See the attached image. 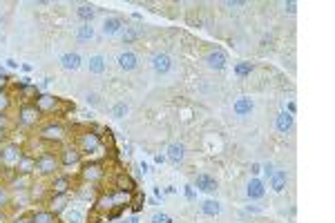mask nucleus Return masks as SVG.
Here are the masks:
<instances>
[{
	"label": "nucleus",
	"instance_id": "f257e3e1",
	"mask_svg": "<svg viewBox=\"0 0 335 223\" xmlns=\"http://www.w3.org/2000/svg\"><path fill=\"white\" fill-rule=\"evenodd\" d=\"M103 174H105V165H103V161H89V163L83 165V169H80V178H83L85 183H96L103 178Z\"/></svg>",
	"mask_w": 335,
	"mask_h": 223
},
{
	"label": "nucleus",
	"instance_id": "f03ea898",
	"mask_svg": "<svg viewBox=\"0 0 335 223\" xmlns=\"http://www.w3.org/2000/svg\"><path fill=\"white\" fill-rule=\"evenodd\" d=\"M58 167H61V163H58V159H56L54 154H47V152H43V154L36 159V169H38L43 176H49V174H54Z\"/></svg>",
	"mask_w": 335,
	"mask_h": 223
},
{
	"label": "nucleus",
	"instance_id": "7ed1b4c3",
	"mask_svg": "<svg viewBox=\"0 0 335 223\" xmlns=\"http://www.w3.org/2000/svg\"><path fill=\"white\" fill-rule=\"evenodd\" d=\"M65 127H63L61 123H49L45 125L43 129H40V138L47 143H61L63 138H65Z\"/></svg>",
	"mask_w": 335,
	"mask_h": 223
},
{
	"label": "nucleus",
	"instance_id": "20e7f679",
	"mask_svg": "<svg viewBox=\"0 0 335 223\" xmlns=\"http://www.w3.org/2000/svg\"><path fill=\"white\" fill-rule=\"evenodd\" d=\"M78 150H80V152H87V154L101 152V134H96V132H85L83 136H80Z\"/></svg>",
	"mask_w": 335,
	"mask_h": 223
},
{
	"label": "nucleus",
	"instance_id": "39448f33",
	"mask_svg": "<svg viewBox=\"0 0 335 223\" xmlns=\"http://www.w3.org/2000/svg\"><path fill=\"white\" fill-rule=\"evenodd\" d=\"M80 156H83V152L78 150L76 145H67L61 150V156H58V163L63 165V167H71V165H78L80 163Z\"/></svg>",
	"mask_w": 335,
	"mask_h": 223
},
{
	"label": "nucleus",
	"instance_id": "423d86ee",
	"mask_svg": "<svg viewBox=\"0 0 335 223\" xmlns=\"http://www.w3.org/2000/svg\"><path fill=\"white\" fill-rule=\"evenodd\" d=\"M58 103L61 101H58L54 94H38L36 101H34V105H36V110H38L40 114H52V112L58 107Z\"/></svg>",
	"mask_w": 335,
	"mask_h": 223
},
{
	"label": "nucleus",
	"instance_id": "0eeeda50",
	"mask_svg": "<svg viewBox=\"0 0 335 223\" xmlns=\"http://www.w3.org/2000/svg\"><path fill=\"white\" fill-rule=\"evenodd\" d=\"M40 118V112L36 110L34 103H25V105L20 107V114H18V120H20V125H25V127H31V125H36V120Z\"/></svg>",
	"mask_w": 335,
	"mask_h": 223
},
{
	"label": "nucleus",
	"instance_id": "6e6552de",
	"mask_svg": "<svg viewBox=\"0 0 335 223\" xmlns=\"http://www.w3.org/2000/svg\"><path fill=\"white\" fill-rule=\"evenodd\" d=\"M152 69H154L156 74H168V71L172 69V58L163 52H156L154 56H152Z\"/></svg>",
	"mask_w": 335,
	"mask_h": 223
},
{
	"label": "nucleus",
	"instance_id": "1a4fd4ad",
	"mask_svg": "<svg viewBox=\"0 0 335 223\" xmlns=\"http://www.w3.org/2000/svg\"><path fill=\"white\" fill-rule=\"evenodd\" d=\"M22 152L18 145H13V143H9V145L2 147V152H0V161H2L4 165H16L18 161H20Z\"/></svg>",
	"mask_w": 335,
	"mask_h": 223
},
{
	"label": "nucleus",
	"instance_id": "9d476101",
	"mask_svg": "<svg viewBox=\"0 0 335 223\" xmlns=\"http://www.w3.org/2000/svg\"><path fill=\"white\" fill-rule=\"evenodd\" d=\"M195 187L201 192H205V194H212V192H217V178L210 176V174H197Z\"/></svg>",
	"mask_w": 335,
	"mask_h": 223
},
{
	"label": "nucleus",
	"instance_id": "9b49d317",
	"mask_svg": "<svg viewBox=\"0 0 335 223\" xmlns=\"http://www.w3.org/2000/svg\"><path fill=\"white\" fill-rule=\"evenodd\" d=\"M226 62H228V56L221 52V49H214V52H210L208 56H205V65L214 71H221L223 67H226Z\"/></svg>",
	"mask_w": 335,
	"mask_h": 223
},
{
	"label": "nucleus",
	"instance_id": "f8f14e48",
	"mask_svg": "<svg viewBox=\"0 0 335 223\" xmlns=\"http://www.w3.org/2000/svg\"><path fill=\"white\" fill-rule=\"evenodd\" d=\"M67 208H69V194H52V199H49V212H54L58 217Z\"/></svg>",
	"mask_w": 335,
	"mask_h": 223
},
{
	"label": "nucleus",
	"instance_id": "ddd939ff",
	"mask_svg": "<svg viewBox=\"0 0 335 223\" xmlns=\"http://www.w3.org/2000/svg\"><path fill=\"white\" fill-rule=\"evenodd\" d=\"M132 194H134V192H128V190H112V192H110L112 205H114V208L125 210L130 203H132Z\"/></svg>",
	"mask_w": 335,
	"mask_h": 223
},
{
	"label": "nucleus",
	"instance_id": "4468645a",
	"mask_svg": "<svg viewBox=\"0 0 335 223\" xmlns=\"http://www.w3.org/2000/svg\"><path fill=\"white\" fill-rule=\"evenodd\" d=\"M116 62H119V67L123 71H134L138 67V56L134 52H123V54H119Z\"/></svg>",
	"mask_w": 335,
	"mask_h": 223
},
{
	"label": "nucleus",
	"instance_id": "2eb2a0df",
	"mask_svg": "<svg viewBox=\"0 0 335 223\" xmlns=\"http://www.w3.org/2000/svg\"><path fill=\"white\" fill-rule=\"evenodd\" d=\"M16 174H25V176H29L31 172H36V156H29V154H22L20 161L16 163V169H13Z\"/></svg>",
	"mask_w": 335,
	"mask_h": 223
},
{
	"label": "nucleus",
	"instance_id": "dca6fc26",
	"mask_svg": "<svg viewBox=\"0 0 335 223\" xmlns=\"http://www.w3.org/2000/svg\"><path fill=\"white\" fill-rule=\"evenodd\" d=\"M246 194H248V199H253V201L262 199V196L266 194V185H264L262 178H250L248 187H246Z\"/></svg>",
	"mask_w": 335,
	"mask_h": 223
},
{
	"label": "nucleus",
	"instance_id": "f3484780",
	"mask_svg": "<svg viewBox=\"0 0 335 223\" xmlns=\"http://www.w3.org/2000/svg\"><path fill=\"white\" fill-rule=\"evenodd\" d=\"M141 36H143V25H123V29H121V38H123L125 45L138 40Z\"/></svg>",
	"mask_w": 335,
	"mask_h": 223
},
{
	"label": "nucleus",
	"instance_id": "a211bd4d",
	"mask_svg": "<svg viewBox=\"0 0 335 223\" xmlns=\"http://www.w3.org/2000/svg\"><path fill=\"white\" fill-rule=\"evenodd\" d=\"M123 25L125 22L121 20L119 16H107L105 20H103V34L105 36H116V34H121Z\"/></svg>",
	"mask_w": 335,
	"mask_h": 223
},
{
	"label": "nucleus",
	"instance_id": "6ab92c4d",
	"mask_svg": "<svg viewBox=\"0 0 335 223\" xmlns=\"http://www.w3.org/2000/svg\"><path fill=\"white\" fill-rule=\"evenodd\" d=\"M165 159H168L172 165H179L183 159H186V147H183L181 143H170V145H168V154H165Z\"/></svg>",
	"mask_w": 335,
	"mask_h": 223
},
{
	"label": "nucleus",
	"instance_id": "aec40b11",
	"mask_svg": "<svg viewBox=\"0 0 335 223\" xmlns=\"http://www.w3.org/2000/svg\"><path fill=\"white\" fill-rule=\"evenodd\" d=\"M49 190H52V194H69L71 178L69 176H56L52 181V185H49Z\"/></svg>",
	"mask_w": 335,
	"mask_h": 223
},
{
	"label": "nucleus",
	"instance_id": "412c9836",
	"mask_svg": "<svg viewBox=\"0 0 335 223\" xmlns=\"http://www.w3.org/2000/svg\"><path fill=\"white\" fill-rule=\"evenodd\" d=\"M275 127L279 134H288L290 129H293V114H288V112H279L275 118Z\"/></svg>",
	"mask_w": 335,
	"mask_h": 223
},
{
	"label": "nucleus",
	"instance_id": "4be33fe9",
	"mask_svg": "<svg viewBox=\"0 0 335 223\" xmlns=\"http://www.w3.org/2000/svg\"><path fill=\"white\" fill-rule=\"evenodd\" d=\"M286 181H288V172L286 169H275L270 176V187L275 192H281L286 187Z\"/></svg>",
	"mask_w": 335,
	"mask_h": 223
},
{
	"label": "nucleus",
	"instance_id": "5701e85b",
	"mask_svg": "<svg viewBox=\"0 0 335 223\" xmlns=\"http://www.w3.org/2000/svg\"><path fill=\"white\" fill-rule=\"evenodd\" d=\"M61 65L65 67V69H69V71H76L80 67V56L76 52H67V54H63L61 56Z\"/></svg>",
	"mask_w": 335,
	"mask_h": 223
},
{
	"label": "nucleus",
	"instance_id": "b1692460",
	"mask_svg": "<svg viewBox=\"0 0 335 223\" xmlns=\"http://www.w3.org/2000/svg\"><path fill=\"white\" fill-rule=\"evenodd\" d=\"M253 107H255L253 98H248V96H241L239 101L235 103V107H232V110H235V114H237V116H248L250 112H253Z\"/></svg>",
	"mask_w": 335,
	"mask_h": 223
},
{
	"label": "nucleus",
	"instance_id": "393cba45",
	"mask_svg": "<svg viewBox=\"0 0 335 223\" xmlns=\"http://www.w3.org/2000/svg\"><path fill=\"white\" fill-rule=\"evenodd\" d=\"M76 16L83 20V25H92L94 16H96V7H92V4H78V9H76Z\"/></svg>",
	"mask_w": 335,
	"mask_h": 223
},
{
	"label": "nucleus",
	"instance_id": "a878e982",
	"mask_svg": "<svg viewBox=\"0 0 335 223\" xmlns=\"http://www.w3.org/2000/svg\"><path fill=\"white\" fill-rule=\"evenodd\" d=\"M29 217H31V223H58L56 214L49 212V210H36V212H31Z\"/></svg>",
	"mask_w": 335,
	"mask_h": 223
},
{
	"label": "nucleus",
	"instance_id": "bb28decb",
	"mask_svg": "<svg viewBox=\"0 0 335 223\" xmlns=\"http://www.w3.org/2000/svg\"><path fill=\"white\" fill-rule=\"evenodd\" d=\"M116 190L136 192V183L132 181V176H130V174H123V172H121L119 176H116Z\"/></svg>",
	"mask_w": 335,
	"mask_h": 223
},
{
	"label": "nucleus",
	"instance_id": "cd10ccee",
	"mask_svg": "<svg viewBox=\"0 0 335 223\" xmlns=\"http://www.w3.org/2000/svg\"><path fill=\"white\" fill-rule=\"evenodd\" d=\"M61 217H63V223H83L85 214L80 212V210H76V208H67Z\"/></svg>",
	"mask_w": 335,
	"mask_h": 223
},
{
	"label": "nucleus",
	"instance_id": "c85d7f7f",
	"mask_svg": "<svg viewBox=\"0 0 335 223\" xmlns=\"http://www.w3.org/2000/svg\"><path fill=\"white\" fill-rule=\"evenodd\" d=\"M201 212H203L205 217H217V214L221 212V203H219V201L208 199V201H203V203H201Z\"/></svg>",
	"mask_w": 335,
	"mask_h": 223
},
{
	"label": "nucleus",
	"instance_id": "c756f323",
	"mask_svg": "<svg viewBox=\"0 0 335 223\" xmlns=\"http://www.w3.org/2000/svg\"><path fill=\"white\" fill-rule=\"evenodd\" d=\"M87 65H89V71H92V74H103V71H105V58L96 54V56L89 58Z\"/></svg>",
	"mask_w": 335,
	"mask_h": 223
},
{
	"label": "nucleus",
	"instance_id": "7c9ffc66",
	"mask_svg": "<svg viewBox=\"0 0 335 223\" xmlns=\"http://www.w3.org/2000/svg\"><path fill=\"white\" fill-rule=\"evenodd\" d=\"M255 67H253V62H237L235 65V76L237 78H246V76H250V71H253Z\"/></svg>",
	"mask_w": 335,
	"mask_h": 223
},
{
	"label": "nucleus",
	"instance_id": "2f4dec72",
	"mask_svg": "<svg viewBox=\"0 0 335 223\" xmlns=\"http://www.w3.org/2000/svg\"><path fill=\"white\" fill-rule=\"evenodd\" d=\"M76 38L78 40H92L94 38V27L92 25H80L78 29H76Z\"/></svg>",
	"mask_w": 335,
	"mask_h": 223
},
{
	"label": "nucleus",
	"instance_id": "473e14b6",
	"mask_svg": "<svg viewBox=\"0 0 335 223\" xmlns=\"http://www.w3.org/2000/svg\"><path fill=\"white\" fill-rule=\"evenodd\" d=\"M128 112H130V107H128V103H116L114 107H112V116H114V118H125V116H128Z\"/></svg>",
	"mask_w": 335,
	"mask_h": 223
},
{
	"label": "nucleus",
	"instance_id": "72a5a7b5",
	"mask_svg": "<svg viewBox=\"0 0 335 223\" xmlns=\"http://www.w3.org/2000/svg\"><path fill=\"white\" fill-rule=\"evenodd\" d=\"M11 205V192L7 187H0V208H7Z\"/></svg>",
	"mask_w": 335,
	"mask_h": 223
},
{
	"label": "nucleus",
	"instance_id": "f704fd0d",
	"mask_svg": "<svg viewBox=\"0 0 335 223\" xmlns=\"http://www.w3.org/2000/svg\"><path fill=\"white\" fill-rule=\"evenodd\" d=\"M9 105H11V96H9V94L2 89V92H0V114H4Z\"/></svg>",
	"mask_w": 335,
	"mask_h": 223
},
{
	"label": "nucleus",
	"instance_id": "c9c22d12",
	"mask_svg": "<svg viewBox=\"0 0 335 223\" xmlns=\"http://www.w3.org/2000/svg\"><path fill=\"white\" fill-rule=\"evenodd\" d=\"M150 223H172V219H170L165 212H154L150 217Z\"/></svg>",
	"mask_w": 335,
	"mask_h": 223
},
{
	"label": "nucleus",
	"instance_id": "e433bc0d",
	"mask_svg": "<svg viewBox=\"0 0 335 223\" xmlns=\"http://www.w3.org/2000/svg\"><path fill=\"white\" fill-rule=\"evenodd\" d=\"M262 172L266 174V178H270L272 172H275V167H272V163H264V165H262Z\"/></svg>",
	"mask_w": 335,
	"mask_h": 223
},
{
	"label": "nucleus",
	"instance_id": "4c0bfd02",
	"mask_svg": "<svg viewBox=\"0 0 335 223\" xmlns=\"http://www.w3.org/2000/svg\"><path fill=\"white\" fill-rule=\"evenodd\" d=\"M7 83H9V76H7V74H4V71H2V69H0V92H2V89H4V87H7Z\"/></svg>",
	"mask_w": 335,
	"mask_h": 223
},
{
	"label": "nucleus",
	"instance_id": "58836bf2",
	"mask_svg": "<svg viewBox=\"0 0 335 223\" xmlns=\"http://www.w3.org/2000/svg\"><path fill=\"white\" fill-rule=\"evenodd\" d=\"M11 223H31V217L29 214H20V217H16Z\"/></svg>",
	"mask_w": 335,
	"mask_h": 223
},
{
	"label": "nucleus",
	"instance_id": "ea45409f",
	"mask_svg": "<svg viewBox=\"0 0 335 223\" xmlns=\"http://www.w3.org/2000/svg\"><path fill=\"white\" fill-rule=\"evenodd\" d=\"M87 103H92V105H101V101H98L96 94H87Z\"/></svg>",
	"mask_w": 335,
	"mask_h": 223
},
{
	"label": "nucleus",
	"instance_id": "a19ab883",
	"mask_svg": "<svg viewBox=\"0 0 335 223\" xmlns=\"http://www.w3.org/2000/svg\"><path fill=\"white\" fill-rule=\"evenodd\" d=\"M286 11L295 13V11H297V4H295V2H286Z\"/></svg>",
	"mask_w": 335,
	"mask_h": 223
},
{
	"label": "nucleus",
	"instance_id": "79ce46f5",
	"mask_svg": "<svg viewBox=\"0 0 335 223\" xmlns=\"http://www.w3.org/2000/svg\"><path fill=\"white\" fill-rule=\"evenodd\" d=\"M250 172H253V174H259V172H262V165H259V163H253V165H250Z\"/></svg>",
	"mask_w": 335,
	"mask_h": 223
},
{
	"label": "nucleus",
	"instance_id": "37998d69",
	"mask_svg": "<svg viewBox=\"0 0 335 223\" xmlns=\"http://www.w3.org/2000/svg\"><path fill=\"white\" fill-rule=\"evenodd\" d=\"M0 129H7V116L0 114Z\"/></svg>",
	"mask_w": 335,
	"mask_h": 223
},
{
	"label": "nucleus",
	"instance_id": "c03bdc74",
	"mask_svg": "<svg viewBox=\"0 0 335 223\" xmlns=\"http://www.w3.org/2000/svg\"><path fill=\"white\" fill-rule=\"evenodd\" d=\"M186 196H188V199H190V201H192V199H195V190H192V187H190V185H188V187H186Z\"/></svg>",
	"mask_w": 335,
	"mask_h": 223
},
{
	"label": "nucleus",
	"instance_id": "a18cd8bd",
	"mask_svg": "<svg viewBox=\"0 0 335 223\" xmlns=\"http://www.w3.org/2000/svg\"><path fill=\"white\" fill-rule=\"evenodd\" d=\"M154 161L161 165V163H165V161H168V159H165V154H156V156H154Z\"/></svg>",
	"mask_w": 335,
	"mask_h": 223
},
{
	"label": "nucleus",
	"instance_id": "49530a36",
	"mask_svg": "<svg viewBox=\"0 0 335 223\" xmlns=\"http://www.w3.org/2000/svg\"><path fill=\"white\" fill-rule=\"evenodd\" d=\"M226 4H228L230 9H232V7H246V2H232V0H230V2H226Z\"/></svg>",
	"mask_w": 335,
	"mask_h": 223
},
{
	"label": "nucleus",
	"instance_id": "de8ad7c7",
	"mask_svg": "<svg viewBox=\"0 0 335 223\" xmlns=\"http://www.w3.org/2000/svg\"><path fill=\"white\" fill-rule=\"evenodd\" d=\"M0 223H7V214H4L2 210H0Z\"/></svg>",
	"mask_w": 335,
	"mask_h": 223
},
{
	"label": "nucleus",
	"instance_id": "09e8293b",
	"mask_svg": "<svg viewBox=\"0 0 335 223\" xmlns=\"http://www.w3.org/2000/svg\"><path fill=\"white\" fill-rule=\"evenodd\" d=\"M119 223H138V221H136V217H132V219H125V221H119Z\"/></svg>",
	"mask_w": 335,
	"mask_h": 223
},
{
	"label": "nucleus",
	"instance_id": "8fccbe9b",
	"mask_svg": "<svg viewBox=\"0 0 335 223\" xmlns=\"http://www.w3.org/2000/svg\"><path fill=\"white\" fill-rule=\"evenodd\" d=\"M0 163H2V161H0Z\"/></svg>",
	"mask_w": 335,
	"mask_h": 223
}]
</instances>
